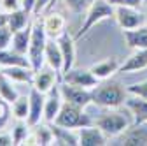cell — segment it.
I'll return each mask as SVG.
<instances>
[{"mask_svg":"<svg viewBox=\"0 0 147 146\" xmlns=\"http://www.w3.org/2000/svg\"><path fill=\"white\" fill-rule=\"evenodd\" d=\"M131 123H133L131 113L128 111V109L123 111V109H117V107L109 109V111L102 113L96 118V121H95V125L98 127V129H102V132L107 137H117V136H121Z\"/></svg>","mask_w":147,"mask_h":146,"instance_id":"6da1fadb","label":"cell"},{"mask_svg":"<svg viewBox=\"0 0 147 146\" xmlns=\"http://www.w3.org/2000/svg\"><path fill=\"white\" fill-rule=\"evenodd\" d=\"M93 102L102 106V107H107V109H114V107H119L121 104H124V99L128 95L126 88H123L119 83L116 81H105V83H98L93 90Z\"/></svg>","mask_w":147,"mask_h":146,"instance_id":"7a4b0ae2","label":"cell"},{"mask_svg":"<svg viewBox=\"0 0 147 146\" xmlns=\"http://www.w3.org/2000/svg\"><path fill=\"white\" fill-rule=\"evenodd\" d=\"M47 41H49V37L42 27V20H35L32 25V39H30V46H28V53H26V57L32 63V69L35 72L40 70L46 63L44 53H46Z\"/></svg>","mask_w":147,"mask_h":146,"instance_id":"3957f363","label":"cell"},{"mask_svg":"<svg viewBox=\"0 0 147 146\" xmlns=\"http://www.w3.org/2000/svg\"><path fill=\"white\" fill-rule=\"evenodd\" d=\"M114 11L116 7L109 2V0H93L91 5L88 7L86 11V16H84V23L81 25L79 32L76 33V41L81 39L82 35H86L95 25H98L100 21L103 20H109V18L114 16Z\"/></svg>","mask_w":147,"mask_h":146,"instance_id":"277c9868","label":"cell"},{"mask_svg":"<svg viewBox=\"0 0 147 146\" xmlns=\"http://www.w3.org/2000/svg\"><path fill=\"white\" fill-rule=\"evenodd\" d=\"M91 123L93 121L84 113V107L76 106L72 102H65V100H63V106L60 109L56 120H54V125L65 127V129H72V130H77L81 127H86V125H91Z\"/></svg>","mask_w":147,"mask_h":146,"instance_id":"5b68a950","label":"cell"},{"mask_svg":"<svg viewBox=\"0 0 147 146\" xmlns=\"http://www.w3.org/2000/svg\"><path fill=\"white\" fill-rule=\"evenodd\" d=\"M114 18H116L121 30H131V28H138L142 25H147L145 11L137 9V7H123V5L116 7Z\"/></svg>","mask_w":147,"mask_h":146,"instance_id":"8992f818","label":"cell"},{"mask_svg":"<svg viewBox=\"0 0 147 146\" xmlns=\"http://www.w3.org/2000/svg\"><path fill=\"white\" fill-rule=\"evenodd\" d=\"M60 92H61V97H63L65 102H72V104L81 106L84 109L93 102V93H91V90H88V88H81V86L63 83V85H60Z\"/></svg>","mask_w":147,"mask_h":146,"instance_id":"52a82bcc","label":"cell"},{"mask_svg":"<svg viewBox=\"0 0 147 146\" xmlns=\"http://www.w3.org/2000/svg\"><path fill=\"white\" fill-rule=\"evenodd\" d=\"M61 79H63V83L81 86V88H88V90H93L100 83V79L89 69H74V67L68 72H65L61 76Z\"/></svg>","mask_w":147,"mask_h":146,"instance_id":"ba28073f","label":"cell"},{"mask_svg":"<svg viewBox=\"0 0 147 146\" xmlns=\"http://www.w3.org/2000/svg\"><path fill=\"white\" fill-rule=\"evenodd\" d=\"M116 139H117V144H124V146H147V121L131 123Z\"/></svg>","mask_w":147,"mask_h":146,"instance_id":"9c48e42d","label":"cell"},{"mask_svg":"<svg viewBox=\"0 0 147 146\" xmlns=\"http://www.w3.org/2000/svg\"><path fill=\"white\" fill-rule=\"evenodd\" d=\"M28 100H30V113H28V125L35 127L44 120V104H46V93L39 92L37 88H30L28 93Z\"/></svg>","mask_w":147,"mask_h":146,"instance_id":"30bf717a","label":"cell"},{"mask_svg":"<svg viewBox=\"0 0 147 146\" xmlns=\"http://www.w3.org/2000/svg\"><path fill=\"white\" fill-rule=\"evenodd\" d=\"M58 79H60V74L53 67H42L40 70H37L33 74V81H32V86L37 88L39 92L42 93H47L51 90L58 85Z\"/></svg>","mask_w":147,"mask_h":146,"instance_id":"8fae6325","label":"cell"},{"mask_svg":"<svg viewBox=\"0 0 147 146\" xmlns=\"http://www.w3.org/2000/svg\"><path fill=\"white\" fill-rule=\"evenodd\" d=\"M77 139H79V146H103L107 144V136L102 132V129L95 123L86 125L77 129Z\"/></svg>","mask_w":147,"mask_h":146,"instance_id":"7c38bea8","label":"cell"},{"mask_svg":"<svg viewBox=\"0 0 147 146\" xmlns=\"http://www.w3.org/2000/svg\"><path fill=\"white\" fill-rule=\"evenodd\" d=\"M63 106V97L60 92V85H56L51 92L46 93V104H44V121L46 123H54L60 109Z\"/></svg>","mask_w":147,"mask_h":146,"instance_id":"4fadbf2b","label":"cell"},{"mask_svg":"<svg viewBox=\"0 0 147 146\" xmlns=\"http://www.w3.org/2000/svg\"><path fill=\"white\" fill-rule=\"evenodd\" d=\"M58 44H60V49H61V55H63V70H61V76L65 72H68L72 67H74V62H76V37H72L70 33H61L60 37L56 39Z\"/></svg>","mask_w":147,"mask_h":146,"instance_id":"5bb4252c","label":"cell"},{"mask_svg":"<svg viewBox=\"0 0 147 146\" xmlns=\"http://www.w3.org/2000/svg\"><path fill=\"white\" fill-rule=\"evenodd\" d=\"M144 69H147V48L145 49H133V53L121 63L119 72H123V74H133V72H140Z\"/></svg>","mask_w":147,"mask_h":146,"instance_id":"9a60e30c","label":"cell"},{"mask_svg":"<svg viewBox=\"0 0 147 146\" xmlns=\"http://www.w3.org/2000/svg\"><path fill=\"white\" fill-rule=\"evenodd\" d=\"M42 27L47 33L49 39H58L61 33H65L67 30V20L60 14V12H49L47 16L42 18Z\"/></svg>","mask_w":147,"mask_h":146,"instance_id":"2e32d148","label":"cell"},{"mask_svg":"<svg viewBox=\"0 0 147 146\" xmlns=\"http://www.w3.org/2000/svg\"><path fill=\"white\" fill-rule=\"evenodd\" d=\"M124 107L131 113L133 123H145L147 121V100L145 99L128 93L124 99Z\"/></svg>","mask_w":147,"mask_h":146,"instance_id":"e0dca14e","label":"cell"},{"mask_svg":"<svg viewBox=\"0 0 147 146\" xmlns=\"http://www.w3.org/2000/svg\"><path fill=\"white\" fill-rule=\"evenodd\" d=\"M119 60L117 58H105L102 62H96L89 67V70L93 72V74L100 79V81H105V79H110L116 72H119Z\"/></svg>","mask_w":147,"mask_h":146,"instance_id":"ac0fdd59","label":"cell"},{"mask_svg":"<svg viewBox=\"0 0 147 146\" xmlns=\"http://www.w3.org/2000/svg\"><path fill=\"white\" fill-rule=\"evenodd\" d=\"M44 60L49 67H53L54 70L61 76V70H63V55L60 49V44L56 39H49L47 46H46V53H44Z\"/></svg>","mask_w":147,"mask_h":146,"instance_id":"d6986e66","label":"cell"},{"mask_svg":"<svg viewBox=\"0 0 147 146\" xmlns=\"http://www.w3.org/2000/svg\"><path fill=\"white\" fill-rule=\"evenodd\" d=\"M126 46L130 49H145L147 48V25H142L138 28L123 30Z\"/></svg>","mask_w":147,"mask_h":146,"instance_id":"ffe728a7","label":"cell"},{"mask_svg":"<svg viewBox=\"0 0 147 146\" xmlns=\"http://www.w3.org/2000/svg\"><path fill=\"white\" fill-rule=\"evenodd\" d=\"M7 78H11L14 83H30L33 81L35 70L32 67H21V65H11V67H2L0 69Z\"/></svg>","mask_w":147,"mask_h":146,"instance_id":"44dd1931","label":"cell"},{"mask_svg":"<svg viewBox=\"0 0 147 146\" xmlns=\"http://www.w3.org/2000/svg\"><path fill=\"white\" fill-rule=\"evenodd\" d=\"M32 25L33 21L12 33V42H11V49H14L16 53H21V55H26L28 53V46H30V39H32Z\"/></svg>","mask_w":147,"mask_h":146,"instance_id":"7402d4cb","label":"cell"},{"mask_svg":"<svg viewBox=\"0 0 147 146\" xmlns=\"http://www.w3.org/2000/svg\"><path fill=\"white\" fill-rule=\"evenodd\" d=\"M11 65H21V67H32L26 55L16 53L14 49H0V67H11Z\"/></svg>","mask_w":147,"mask_h":146,"instance_id":"603a6c76","label":"cell"},{"mask_svg":"<svg viewBox=\"0 0 147 146\" xmlns=\"http://www.w3.org/2000/svg\"><path fill=\"white\" fill-rule=\"evenodd\" d=\"M53 130V137L56 144H68V146H79V139H77V130H72V129H65V127L60 125H53L51 127Z\"/></svg>","mask_w":147,"mask_h":146,"instance_id":"cb8c5ba5","label":"cell"},{"mask_svg":"<svg viewBox=\"0 0 147 146\" xmlns=\"http://www.w3.org/2000/svg\"><path fill=\"white\" fill-rule=\"evenodd\" d=\"M14 85L16 83L0 70V99L5 100L7 104H12L18 97H20V93H18V90H16Z\"/></svg>","mask_w":147,"mask_h":146,"instance_id":"d4e9b609","label":"cell"},{"mask_svg":"<svg viewBox=\"0 0 147 146\" xmlns=\"http://www.w3.org/2000/svg\"><path fill=\"white\" fill-rule=\"evenodd\" d=\"M30 16L32 12H28L26 9H18L14 12H9V20H7V25L12 32H18V30H21L25 27H28L32 21H30Z\"/></svg>","mask_w":147,"mask_h":146,"instance_id":"484cf974","label":"cell"},{"mask_svg":"<svg viewBox=\"0 0 147 146\" xmlns=\"http://www.w3.org/2000/svg\"><path fill=\"white\" fill-rule=\"evenodd\" d=\"M12 115L16 120H28V113H30V100L26 95H20L12 104Z\"/></svg>","mask_w":147,"mask_h":146,"instance_id":"4316f807","label":"cell"},{"mask_svg":"<svg viewBox=\"0 0 147 146\" xmlns=\"http://www.w3.org/2000/svg\"><path fill=\"white\" fill-rule=\"evenodd\" d=\"M28 129H32V127L28 125L26 120H18V125L14 127L12 130V139H14V144H20L26 139L28 136Z\"/></svg>","mask_w":147,"mask_h":146,"instance_id":"83f0119b","label":"cell"},{"mask_svg":"<svg viewBox=\"0 0 147 146\" xmlns=\"http://www.w3.org/2000/svg\"><path fill=\"white\" fill-rule=\"evenodd\" d=\"M67 9H70L74 14H82L88 11V7L91 5L93 0H63Z\"/></svg>","mask_w":147,"mask_h":146,"instance_id":"f1b7e54d","label":"cell"},{"mask_svg":"<svg viewBox=\"0 0 147 146\" xmlns=\"http://www.w3.org/2000/svg\"><path fill=\"white\" fill-rule=\"evenodd\" d=\"M126 92L130 95H137V97H142L147 100V79L145 81H140V83H135V85H130L126 86Z\"/></svg>","mask_w":147,"mask_h":146,"instance_id":"f546056e","label":"cell"},{"mask_svg":"<svg viewBox=\"0 0 147 146\" xmlns=\"http://www.w3.org/2000/svg\"><path fill=\"white\" fill-rule=\"evenodd\" d=\"M12 33H14V32L9 28V25L0 27V49H7V48H11Z\"/></svg>","mask_w":147,"mask_h":146,"instance_id":"4dcf8cb0","label":"cell"},{"mask_svg":"<svg viewBox=\"0 0 147 146\" xmlns=\"http://www.w3.org/2000/svg\"><path fill=\"white\" fill-rule=\"evenodd\" d=\"M23 7V0H0V11L2 12H14Z\"/></svg>","mask_w":147,"mask_h":146,"instance_id":"1f68e13d","label":"cell"},{"mask_svg":"<svg viewBox=\"0 0 147 146\" xmlns=\"http://www.w3.org/2000/svg\"><path fill=\"white\" fill-rule=\"evenodd\" d=\"M114 7H137V9H142L144 7V0H109Z\"/></svg>","mask_w":147,"mask_h":146,"instance_id":"d6a6232c","label":"cell"},{"mask_svg":"<svg viewBox=\"0 0 147 146\" xmlns=\"http://www.w3.org/2000/svg\"><path fill=\"white\" fill-rule=\"evenodd\" d=\"M51 2H54V0H37L35 2V7H33V14L39 16L40 12H44L46 9L51 7Z\"/></svg>","mask_w":147,"mask_h":146,"instance_id":"836d02e7","label":"cell"},{"mask_svg":"<svg viewBox=\"0 0 147 146\" xmlns=\"http://www.w3.org/2000/svg\"><path fill=\"white\" fill-rule=\"evenodd\" d=\"M11 144H14L12 136H9V134H0V146H11Z\"/></svg>","mask_w":147,"mask_h":146,"instance_id":"e575fe53","label":"cell"},{"mask_svg":"<svg viewBox=\"0 0 147 146\" xmlns=\"http://www.w3.org/2000/svg\"><path fill=\"white\" fill-rule=\"evenodd\" d=\"M7 20H9V14H7V12H2V11H0V27L7 25Z\"/></svg>","mask_w":147,"mask_h":146,"instance_id":"d590c367","label":"cell"},{"mask_svg":"<svg viewBox=\"0 0 147 146\" xmlns=\"http://www.w3.org/2000/svg\"><path fill=\"white\" fill-rule=\"evenodd\" d=\"M7 113H5V109H4V106L2 104H0V116H5Z\"/></svg>","mask_w":147,"mask_h":146,"instance_id":"8d00e7d4","label":"cell"},{"mask_svg":"<svg viewBox=\"0 0 147 146\" xmlns=\"http://www.w3.org/2000/svg\"><path fill=\"white\" fill-rule=\"evenodd\" d=\"M145 18H147V5H145Z\"/></svg>","mask_w":147,"mask_h":146,"instance_id":"74e56055","label":"cell"},{"mask_svg":"<svg viewBox=\"0 0 147 146\" xmlns=\"http://www.w3.org/2000/svg\"><path fill=\"white\" fill-rule=\"evenodd\" d=\"M144 5H147V0H144Z\"/></svg>","mask_w":147,"mask_h":146,"instance_id":"f35d334b","label":"cell"}]
</instances>
